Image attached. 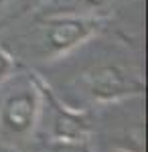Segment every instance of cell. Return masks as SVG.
Returning <instances> with one entry per match:
<instances>
[{"label":"cell","instance_id":"obj_1","mask_svg":"<svg viewBox=\"0 0 148 152\" xmlns=\"http://www.w3.org/2000/svg\"><path fill=\"white\" fill-rule=\"evenodd\" d=\"M103 20L97 16L79 14H43L26 28L8 37L6 49L12 59L23 61H59L83 47L102 31Z\"/></svg>","mask_w":148,"mask_h":152},{"label":"cell","instance_id":"obj_2","mask_svg":"<svg viewBox=\"0 0 148 152\" xmlns=\"http://www.w3.org/2000/svg\"><path fill=\"white\" fill-rule=\"evenodd\" d=\"M91 136V116L69 105L41 77V114L33 138L53 152H85Z\"/></svg>","mask_w":148,"mask_h":152},{"label":"cell","instance_id":"obj_3","mask_svg":"<svg viewBox=\"0 0 148 152\" xmlns=\"http://www.w3.org/2000/svg\"><path fill=\"white\" fill-rule=\"evenodd\" d=\"M0 95V140L18 148L33 140L41 114V77L34 73L12 75L2 83Z\"/></svg>","mask_w":148,"mask_h":152},{"label":"cell","instance_id":"obj_4","mask_svg":"<svg viewBox=\"0 0 148 152\" xmlns=\"http://www.w3.org/2000/svg\"><path fill=\"white\" fill-rule=\"evenodd\" d=\"M77 85L79 91L91 102L110 104L132 95H142L144 77L140 65L134 61L102 55L89 61L77 73Z\"/></svg>","mask_w":148,"mask_h":152},{"label":"cell","instance_id":"obj_5","mask_svg":"<svg viewBox=\"0 0 148 152\" xmlns=\"http://www.w3.org/2000/svg\"><path fill=\"white\" fill-rule=\"evenodd\" d=\"M114 107V116H106V138L110 148L126 152H144V118L140 112V105L132 107L128 114V107L116 110L118 102H110Z\"/></svg>","mask_w":148,"mask_h":152},{"label":"cell","instance_id":"obj_6","mask_svg":"<svg viewBox=\"0 0 148 152\" xmlns=\"http://www.w3.org/2000/svg\"><path fill=\"white\" fill-rule=\"evenodd\" d=\"M112 0H53L45 14H79V16H100V12Z\"/></svg>","mask_w":148,"mask_h":152},{"label":"cell","instance_id":"obj_7","mask_svg":"<svg viewBox=\"0 0 148 152\" xmlns=\"http://www.w3.org/2000/svg\"><path fill=\"white\" fill-rule=\"evenodd\" d=\"M14 71H16V61L12 59V55L6 49L0 45V85L6 79H10L14 75Z\"/></svg>","mask_w":148,"mask_h":152},{"label":"cell","instance_id":"obj_8","mask_svg":"<svg viewBox=\"0 0 148 152\" xmlns=\"http://www.w3.org/2000/svg\"><path fill=\"white\" fill-rule=\"evenodd\" d=\"M18 6V0H0V26L16 16V8Z\"/></svg>","mask_w":148,"mask_h":152},{"label":"cell","instance_id":"obj_9","mask_svg":"<svg viewBox=\"0 0 148 152\" xmlns=\"http://www.w3.org/2000/svg\"><path fill=\"white\" fill-rule=\"evenodd\" d=\"M97 152H126V150H118V148H110V146H106V148H100Z\"/></svg>","mask_w":148,"mask_h":152}]
</instances>
